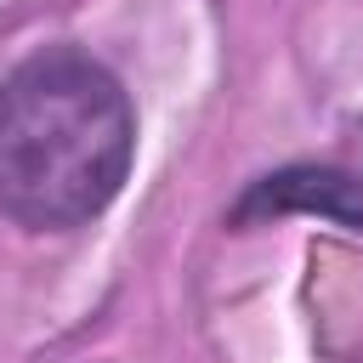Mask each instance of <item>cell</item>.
<instances>
[{"label":"cell","mask_w":363,"mask_h":363,"mask_svg":"<svg viewBox=\"0 0 363 363\" xmlns=\"http://www.w3.org/2000/svg\"><path fill=\"white\" fill-rule=\"evenodd\" d=\"M136 159V108L108 62L45 45L0 79V216L28 233L96 221Z\"/></svg>","instance_id":"6da1fadb"}]
</instances>
